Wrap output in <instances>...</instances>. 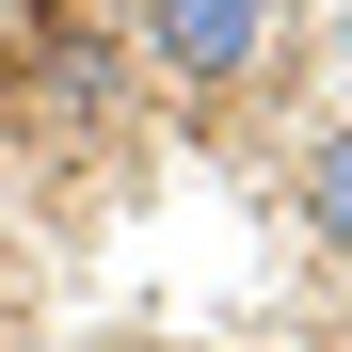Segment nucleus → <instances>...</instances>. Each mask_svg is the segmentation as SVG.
Returning a JSON list of instances; mask_svg holds the SVG:
<instances>
[{
	"instance_id": "nucleus-1",
	"label": "nucleus",
	"mask_w": 352,
	"mask_h": 352,
	"mask_svg": "<svg viewBox=\"0 0 352 352\" xmlns=\"http://www.w3.org/2000/svg\"><path fill=\"white\" fill-rule=\"evenodd\" d=\"M129 48L176 96H241L272 48H288V0H129Z\"/></svg>"
},
{
	"instance_id": "nucleus-2",
	"label": "nucleus",
	"mask_w": 352,
	"mask_h": 352,
	"mask_svg": "<svg viewBox=\"0 0 352 352\" xmlns=\"http://www.w3.org/2000/svg\"><path fill=\"white\" fill-rule=\"evenodd\" d=\"M0 65L32 80L48 129H112V32H80V16H16V48H0Z\"/></svg>"
},
{
	"instance_id": "nucleus-3",
	"label": "nucleus",
	"mask_w": 352,
	"mask_h": 352,
	"mask_svg": "<svg viewBox=\"0 0 352 352\" xmlns=\"http://www.w3.org/2000/svg\"><path fill=\"white\" fill-rule=\"evenodd\" d=\"M305 241L352 272V129H320V144H305Z\"/></svg>"
}]
</instances>
